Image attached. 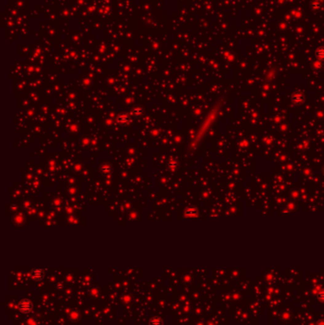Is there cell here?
I'll return each mask as SVG.
<instances>
[{
	"label": "cell",
	"mask_w": 324,
	"mask_h": 325,
	"mask_svg": "<svg viewBox=\"0 0 324 325\" xmlns=\"http://www.w3.org/2000/svg\"><path fill=\"white\" fill-rule=\"evenodd\" d=\"M18 309L24 314L30 313L31 311V309H33V303H31L29 299H23L19 302Z\"/></svg>",
	"instance_id": "obj_1"
},
{
	"label": "cell",
	"mask_w": 324,
	"mask_h": 325,
	"mask_svg": "<svg viewBox=\"0 0 324 325\" xmlns=\"http://www.w3.org/2000/svg\"><path fill=\"white\" fill-rule=\"evenodd\" d=\"M150 325H163V321L159 318H153L150 320Z\"/></svg>",
	"instance_id": "obj_3"
},
{
	"label": "cell",
	"mask_w": 324,
	"mask_h": 325,
	"mask_svg": "<svg viewBox=\"0 0 324 325\" xmlns=\"http://www.w3.org/2000/svg\"><path fill=\"white\" fill-rule=\"evenodd\" d=\"M31 276H33V278L35 280L39 281V280L44 279L45 273H44V271L42 269H34L33 271H31Z\"/></svg>",
	"instance_id": "obj_2"
}]
</instances>
